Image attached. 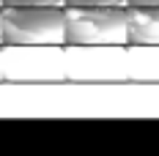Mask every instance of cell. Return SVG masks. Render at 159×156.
Returning a JSON list of instances; mask_svg holds the SVG:
<instances>
[{
  "label": "cell",
  "instance_id": "cell-1",
  "mask_svg": "<svg viewBox=\"0 0 159 156\" xmlns=\"http://www.w3.org/2000/svg\"><path fill=\"white\" fill-rule=\"evenodd\" d=\"M66 44L129 47L126 6H66Z\"/></svg>",
  "mask_w": 159,
  "mask_h": 156
},
{
  "label": "cell",
  "instance_id": "cell-2",
  "mask_svg": "<svg viewBox=\"0 0 159 156\" xmlns=\"http://www.w3.org/2000/svg\"><path fill=\"white\" fill-rule=\"evenodd\" d=\"M3 44L66 47V6H0Z\"/></svg>",
  "mask_w": 159,
  "mask_h": 156
},
{
  "label": "cell",
  "instance_id": "cell-3",
  "mask_svg": "<svg viewBox=\"0 0 159 156\" xmlns=\"http://www.w3.org/2000/svg\"><path fill=\"white\" fill-rule=\"evenodd\" d=\"M3 79H11V82L66 79V47H58V44H3Z\"/></svg>",
  "mask_w": 159,
  "mask_h": 156
},
{
  "label": "cell",
  "instance_id": "cell-4",
  "mask_svg": "<svg viewBox=\"0 0 159 156\" xmlns=\"http://www.w3.org/2000/svg\"><path fill=\"white\" fill-rule=\"evenodd\" d=\"M129 47H159V6H126Z\"/></svg>",
  "mask_w": 159,
  "mask_h": 156
},
{
  "label": "cell",
  "instance_id": "cell-5",
  "mask_svg": "<svg viewBox=\"0 0 159 156\" xmlns=\"http://www.w3.org/2000/svg\"><path fill=\"white\" fill-rule=\"evenodd\" d=\"M3 6H66V0H3Z\"/></svg>",
  "mask_w": 159,
  "mask_h": 156
},
{
  "label": "cell",
  "instance_id": "cell-6",
  "mask_svg": "<svg viewBox=\"0 0 159 156\" xmlns=\"http://www.w3.org/2000/svg\"><path fill=\"white\" fill-rule=\"evenodd\" d=\"M66 6H126V0H66Z\"/></svg>",
  "mask_w": 159,
  "mask_h": 156
},
{
  "label": "cell",
  "instance_id": "cell-7",
  "mask_svg": "<svg viewBox=\"0 0 159 156\" xmlns=\"http://www.w3.org/2000/svg\"><path fill=\"white\" fill-rule=\"evenodd\" d=\"M126 6H159V0H126Z\"/></svg>",
  "mask_w": 159,
  "mask_h": 156
},
{
  "label": "cell",
  "instance_id": "cell-8",
  "mask_svg": "<svg viewBox=\"0 0 159 156\" xmlns=\"http://www.w3.org/2000/svg\"><path fill=\"white\" fill-rule=\"evenodd\" d=\"M0 79H3V44H0Z\"/></svg>",
  "mask_w": 159,
  "mask_h": 156
},
{
  "label": "cell",
  "instance_id": "cell-9",
  "mask_svg": "<svg viewBox=\"0 0 159 156\" xmlns=\"http://www.w3.org/2000/svg\"><path fill=\"white\" fill-rule=\"evenodd\" d=\"M0 44H3V11H0Z\"/></svg>",
  "mask_w": 159,
  "mask_h": 156
},
{
  "label": "cell",
  "instance_id": "cell-10",
  "mask_svg": "<svg viewBox=\"0 0 159 156\" xmlns=\"http://www.w3.org/2000/svg\"><path fill=\"white\" fill-rule=\"evenodd\" d=\"M0 6H3V0H0Z\"/></svg>",
  "mask_w": 159,
  "mask_h": 156
}]
</instances>
